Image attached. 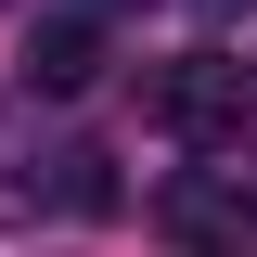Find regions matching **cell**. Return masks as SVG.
Instances as JSON below:
<instances>
[{
  "label": "cell",
  "mask_w": 257,
  "mask_h": 257,
  "mask_svg": "<svg viewBox=\"0 0 257 257\" xmlns=\"http://www.w3.org/2000/svg\"><path fill=\"white\" fill-rule=\"evenodd\" d=\"M142 103H155V128H167V142H193V155L244 142V116H257V103H244V64H219V52L155 64V90H142Z\"/></svg>",
  "instance_id": "6da1fadb"
},
{
  "label": "cell",
  "mask_w": 257,
  "mask_h": 257,
  "mask_svg": "<svg viewBox=\"0 0 257 257\" xmlns=\"http://www.w3.org/2000/svg\"><path fill=\"white\" fill-rule=\"evenodd\" d=\"M155 231L193 257H244V167H180L155 193Z\"/></svg>",
  "instance_id": "7a4b0ae2"
},
{
  "label": "cell",
  "mask_w": 257,
  "mask_h": 257,
  "mask_svg": "<svg viewBox=\"0 0 257 257\" xmlns=\"http://www.w3.org/2000/svg\"><path fill=\"white\" fill-rule=\"evenodd\" d=\"M90 77H103V26H90V13H52V26H26V90L77 103Z\"/></svg>",
  "instance_id": "3957f363"
},
{
  "label": "cell",
  "mask_w": 257,
  "mask_h": 257,
  "mask_svg": "<svg viewBox=\"0 0 257 257\" xmlns=\"http://www.w3.org/2000/svg\"><path fill=\"white\" fill-rule=\"evenodd\" d=\"M193 13H219V26H231V13H257V0H193Z\"/></svg>",
  "instance_id": "277c9868"
},
{
  "label": "cell",
  "mask_w": 257,
  "mask_h": 257,
  "mask_svg": "<svg viewBox=\"0 0 257 257\" xmlns=\"http://www.w3.org/2000/svg\"><path fill=\"white\" fill-rule=\"evenodd\" d=\"M244 231H257V180H244Z\"/></svg>",
  "instance_id": "5b68a950"
},
{
  "label": "cell",
  "mask_w": 257,
  "mask_h": 257,
  "mask_svg": "<svg viewBox=\"0 0 257 257\" xmlns=\"http://www.w3.org/2000/svg\"><path fill=\"white\" fill-rule=\"evenodd\" d=\"M90 13H128V0H90Z\"/></svg>",
  "instance_id": "8992f818"
},
{
  "label": "cell",
  "mask_w": 257,
  "mask_h": 257,
  "mask_svg": "<svg viewBox=\"0 0 257 257\" xmlns=\"http://www.w3.org/2000/svg\"><path fill=\"white\" fill-rule=\"evenodd\" d=\"M244 103H257V64H244Z\"/></svg>",
  "instance_id": "52a82bcc"
}]
</instances>
